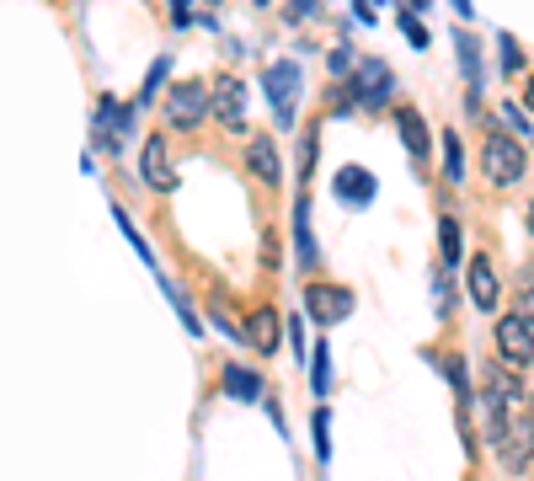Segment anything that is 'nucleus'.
Returning a JSON list of instances; mask_svg holds the SVG:
<instances>
[{"label": "nucleus", "instance_id": "f257e3e1", "mask_svg": "<svg viewBox=\"0 0 534 481\" xmlns=\"http://www.w3.org/2000/svg\"><path fill=\"white\" fill-rule=\"evenodd\" d=\"M524 166H529V155L524 145H518L513 134H497V129H486V145H481V172L502 182V188H513L518 177H524Z\"/></svg>", "mask_w": 534, "mask_h": 481}, {"label": "nucleus", "instance_id": "473e14b6", "mask_svg": "<svg viewBox=\"0 0 534 481\" xmlns=\"http://www.w3.org/2000/svg\"><path fill=\"white\" fill-rule=\"evenodd\" d=\"M454 11H460V17H470V0H454Z\"/></svg>", "mask_w": 534, "mask_h": 481}, {"label": "nucleus", "instance_id": "c85d7f7f", "mask_svg": "<svg viewBox=\"0 0 534 481\" xmlns=\"http://www.w3.org/2000/svg\"><path fill=\"white\" fill-rule=\"evenodd\" d=\"M518 316L534 321V284H524V294H518Z\"/></svg>", "mask_w": 534, "mask_h": 481}, {"label": "nucleus", "instance_id": "aec40b11", "mask_svg": "<svg viewBox=\"0 0 534 481\" xmlns=\"http://www.w3.org/2000/svg\"><path fill=\"white\" fill-rule=\"evenodd\" d=\"M310 439H316V455L326 465L332 460V417H326V407H316V417H310Z\"/></svg>", "mask_w": 534, "mask_h": 481}, {"label": "nucleus", "instance_id": "1a4fd4ad", "mask_svg": "<svg viewBox=\"0 0 534 481\" xmlns=\"http://www.w3.org/2000/svg\"><path fill=\"white\" fill-rule=\"evenodd\" d=\"M332 193H337L348 209H364L369 198L380 193V182H374V172H364V166H342V172L332 177Z\"/></svg>", "mask_w": 534, "mask_h": 481}, {"label": "nucleus", "instance_id": "f3484780", "mask_svg": "<svg viewBox=\"0 0 534 481\" xmlns=\"http://www.w3.org/2000/svg\"><path fill=\"white\" fill-rule=\"evenodd\" d=\"M225 396H235V401H262V375L257 369H225Z\"/></svg>", "mask_w": 534, "mask_h": 481}, {"label": "nucleus", "instance_id": "9b49d317", "mask_svg": "<svg viewBox=\"0 0 534 481\" xmlns=\"http://www.w3.org/2000/svg\"><path fill=\"white\" fill-rule=\"evenodd\" d=\"M209 107L219 113V123H225V129H241V123H246V86H241V81H214Z\"/></svg>", "mask_w": 534, "mask_h": 481}, {"label": "nucleus", "instance_id": "72a5a7b5", "mask_svg": "<svg viewBox=\"0 0 534 481\" xmlns=\"http://www.w3.org/2000/svg\"><path fill=\"white\" fill-rule=\"evenodd\" d=\"M529 113H534V81H529Z\"/></svg>", "mask_w": 534, "mask_h": 481}, {"label": "nucleus", "instance_id": "b1692460", "mask_svg": "<svg viewBox=\"0 0 534 481\" xmlns=\"http://www.w3.org/2000/svg\"><path fill=\"white\" fill-rule=\"evenodd\" d=\"M497 49H502V75H518L524 70V54H518V43L508 33H497Z\"/></svg>", "mask_w": 534, "mask_h": 481}, {"label": "nucleus", "instance_id": "4468645a", "mask_svg": "<svg viewBox=\"0 0 534 481\" xmlns=\"http://www.w3.org/2000/svg\"><path fill=\"white\" fill-rule=\"evenodd\" d=\"M123 134H129V113H123L113 97H102V107H97V145H107V155H113Z\"/></svg>", "mask_w": 534, "mask_h": 481}, {"label": "nucleus", "instance_id": "9d476101", "mask_svg": "<svg viewBox=\"0 0 534 481\" xmlns=\"http://www.w3.org/2000/svg\"><path fill=\"white\" fill-rule=\"evenodd\" d=\"M278 332H284V321H278L273 305H257V310L246 316V327H241V337H246L257 353H278Z\"/></svg>", "mask_w": 534, "mask_h": 481}, {"label": "nucleus", "instance_id": "2eb2a0df", "mask_svg": "<svg viewBox=\"0 0 534 481\" xmlns=\"http://www.w3.org/2000/svg\"><path fill=\"white\" fill-rule=\"evenodd\" d=\"M470 300H476L481 310L497 305V273H492V257H476L470 262Z\"/></svg>", "mask_w": 534, "mask_h": 481}, {"label": "nucleus", "instance_id": "a211bd4d", "mask_svg": "<svg viewBox=\"0 0 534 481\" xmlns=\"http://www.w3.org/2000/svg\"><path fill=\"white\" fill-rule=\"evenodd\" d=\"M396 123H401V145L412 150L417 161H428V123H422L417 113H401Z\"/></svg>", "mask_w": 534, "mask_h": 481}, {"label": "nucleus", "instance_id": "393cba45", "mask_svg": "<svg viewBox=\"0 0 534 481\" xmlns=\"http://www.w3.org/2000/svg\"><path fill=\"white\" fill-rule=\"evenodd\" d=\"M401 33H406V43H412V49H428V27H422L412 11H401Z\"/></svg>", "mask_w": 534, "mask_h": 481}, {"label": "nucleus", "instance_id": "2f4dec72", "mask_svg": "<svg viewBox=\"0 0 534 481\" xmlns=\"http://www.w3.org/2000/svg\"><path fill=\"white\" fill-rule=\"evenodd\" d=\"M161 75H166V59H155V70H150V86H145V102H150V91L161 86Z\"/></svg>", "mask_w": 534, "mask_h": 481}, {"label": "nucleus", "instance_id": "f8f14e48", "mask_svg": "<svg viewBox=\"0 0 534 481\" xmlns=\"http://www.w3.org/2000/svg\"><path fill=\"white\" fill-rule=\"evenodd\" d=\"M246 166H251V177H257V182H278V177H284V161H278V145H273V139H251V145H246Z\"/></svg>", "mask_w": 534, "mask_h": 481}, {"label": "nucleus", "instance_id": "f03ea898", "mask_svg": "<svg viewBox=\"0 0 534 481\" xmlns=\"http://www.w3.org/2000/svg\"><path fill=\"white\" fill-rule=\"evenodd\" d=\"M262 91H267V102H273V113H278V129H289L294 102H300V65H294V59H273L267 75H262Z\"/></svg>", "mask_w": 534, "mask_h": 481}, {"label": "nucleus", "instance_id": "7ed1b4c3", "mask_svg": "<svg viewBox=\"0 0 534 481\" xmlns=\"http://www.w3.org/2000/svg\"><path fill=\"white\" fill-rule=\"evenodd\" d=\"M209 118V86L203 81H177L166 97V123L171 129H198Z\"/></svg>", "mask_w": 534, "mask_h": 481}, {"label": "nucleus", "instance_id": "e433bc0d", "mask_svg": "<svg viewBox=\"0 0 534 481\" xmlns=\"http://www.w3.org/2000/svg\"><path fill=\"white\" fill-rule=\"evenodd\" d=\"M251 6H267V0H251Z\"/></svg>", "mask_w": 534, "mask_h": 481}, {"label": "nucleus", "instance_id": "5701e85b", "mask_svg": "<svg viewBox=\"0 0 534 481\" xmlns=\"http://www.w3.org/2000/svg\"><path fill=\"white\" fill-rule=\"evenodd\" d=\"M166 294H171V305H177L182 327H187V332H193V337H198V332H203V321H198V310H193V305H187V294H182L177 284H166Z\"/></svg>", "mask_w": 534, "mask_h": 481}, {"label": "nucleus", "instance_id": "4c0bfd02", "mask_svg": "<svg viewBox=\"0 0 534 481\" xmlns=\"http://www.w3.org/2000/svg\"><path fill=\"white\" fill-rule=\"evenodd\" d=\"M209 6H214V0H209Z\"/></svg>", "mask_w": 534, "mask_h": 481}, {"label": "nucleus", "instance_id": "f704fd0d", "mask_svg": "<svg viewBox=\"0 0 534 481\" xmlns=\"http://www.w3.org/2000/svg\"><path fill=\"white\" fill-rule=\"evenodd\" d=\"M529 230H534V204H529Z\"/></svg>", "mask_w": 534, "mask_h": 481}, {"label": "nucleus", "instance_id": "6e6552de", "mask_svg": "<svg viewBox=\"0 0 534 481\" xmlns=\"http://www.w3.org/2000/svg\"><path fill=\"white\" fill-rule=\"evenodd\" d=\"M139 177H145L155 193H171V188H177V166H171V150H166L161 134H150L145 150H139Z\"/></svg>", "mask_w": 534, "mask_h": 481}, {"label": "nucleus", "instance_id": "0eeeda50", "mask_svg": "<svg viewBox=\"0 0 534 481\" xmlns=\"http://www.w3.org/2000/svg\"><path fill=\"white\" fill-rule=\"evenodd\" d=\"M497 455L508 471H524L534 460V417H508V428H502V439H497Z\"/></svg>", "mask_w": 534, "mask_h": 481}, {"label": "nucleus", "instance_id": "a878e982", "mask_svg": "<svg viewBox=\"0 0 534 481\" xmlns=\"http://www.w3.org/2000/svg\"><path fill=\"white\" fill-rule=\"evenodd\" d=\"M310 172H316V129L300 139V177H310Z\"/></svg>", "mask_w": 534, "mask_h": 481}, {"label": "nucleus", "instance_id": "6ab92c4d", "mask_svg": "<svg viewBox=\"0 0 534 481\" xmlns=\"http://www.w3.org/2000/svg\"><path fill=\"white\" fill-rule=\"evenodd\" d=\"M310 391L316 396L332 391V353H326V337H321V348H310Z\"/></svg>", "mask_w": 534, "mask_h": 481}, {"label": "nucleus", "instance_id": "bb28decb", "mask_svg": "<svg viewBox=\"0 0 534 481\" xmlns=\"http://www.w3.org/2000/svg\"><path fill=\"white\" fill-rule=\"evenodd\" d=\"M502 118H508L513 134H529L534 129V123H524V107H518V102H502Z\"/></svg>", "mask_w": 534, "mask_h": 481}, {"label": "nucleus", "instance_id": "39448f33", "mask_svg": "<svg viewBox=\"0 0 534 481\" xmlns=\"http://www.w3.org/2000/svg\"><path fill=\"white\" fill-rule=\"evenodd\" d=\"M390 91H396V81H390L385 59H358V65H353V97L364 107H385Z\"/></svg>", "mask_w": 534, "mask_h": 481}, {"label": "nucleus", "instance_id": "423d86ee", "mask_svg": "<svg viewBox=\"0 0 534 481\" xmlns=\"http://www.w3.org/2000/svg\"><path fill=\"white\" fill-rule=\"evenodd\" d=\"M497 353H502V364H534V321L524 316H502L497 321Z\"/></svg>", "mask_w": 534, "mask_h": 481}, {"label": "nucleus", "instance_id": "dca6fc26", "mask_svg": "<svg viewBox=\"0 0 534 481\" xmlns=\"http://www.w3.org/2000/svg\"><path fill=\"white\" fill-rule=\"evenodd\" d=\"M294 246H300V262L316 268V236H310V198H294Z\"/></svg>", "mask_w": 534, "mask_h": 481}, {"label": "nucleus", "instance_id": "ddd939ff", "mask_svg": "<svg viewBox=\"0 0 534 481\" xmlns=\"http://www.w3.org/2000/svg\"><path fill=\"white\" fill-rule=\"evenodd\" d=\"M454 54H460V70H465V81H470V107L481 102V38H470V33H454Z\"/></svg>", "mask_w": 534, "mask_h": 481}, {"label": "nucleus", "instance_id": "c9c22d12", "mask_svg": "<svg viewBox=\"0 0 534 481\" xmlns=\"http://www.w3.org/2000/svg\"><path fill=\"white\" fill-rule=\"evenodd\" d=\"M412 6H417V11H422V6H428V0H412Z\"/></svg>", "mask_w": 534, "mask_h": 481}, {"label": "nucleus", "instance_id": "c756f323", "mask_svg": "<svg viewBox=\"0 0 534 481\" xmlns=\"http://www.w3.org/2000/svg\"><path fill=\"white\" fill-rule=\"evenodd\" d=\"M332 70L348 75V70H353V49H337V54H332Z\"/></svg>", "mask_w": 534, "mask_h": 481}, {"label": "nucleus", "instance_id": "cd10ccee", "mask_svg": "<svg viewBox=\"0 0 534 481\" xmlns=\"http://www.w3.org/2000/svg\"><path fill=\"white\" fill-rule=\"evenodd\" d=\"M289 348H294V353H310V343H305V321H289Z\"/></svg>", "mask_w": 534, "mask_h": 481}, {"label": "nucleus", "instance_id": "7c9ffc66", "mask_svg": "<svg viewBox=\"0 0 534 481\" xmlns=\"http://www.w3.org/2000/svg\"><path fill=\"white\" fill-rule=\"evenodd\" d=\"M310 11H316V0H289V17H294V22L310 17Z\"/></svg>", "mask_w": 534, "mask_h": 481}, {"label": "nucleus", "instance_id": "20e7f679", "mask_svg": "<svg viewBox=\"0 0 534 481\" xmlns=\"http://www.w3.org/2000/svg\"><path fill=\"white\" fill-rule=\"evenodd\" d=\"M353 305H358L353 289H342V284H310V289H305V316L321 321V327H337V321H348Z\"/></svg>", "mask_w": 534, "mask_h": 481}, {"label": "nucleus", "instance_id": "4be33fe9", "mask_svg": "<svg viewBox=\"0 0 534 481\" xmlns=\"http://www.w3.org/2000/svg\"><path fill=\"white\" fill-rule=\"evenodd\" d=\"M444 177L449 182L465 177V150H460V139H454V134H444Z\"/></svg>", "mask_w": 534, "mask_h": 481}, {"label": "nucleus", "instance_id": "412c9836", "mask_svg": "<svg viewBox=\"0 0 534 481\" xmlns=\"http://www.w3.org/2000/svg\"><path fill=\"white\" fill-rule=\"evenodd\" d=\"M438 246H444V262L454 268L460 262V220H449V214L438 220Z\"/></svg>", "mask_w": 534, "mask_h": 481}]
</instances>
